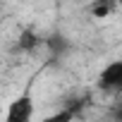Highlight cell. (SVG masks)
<instances>
[{
    "mask_svg": "<svg viewBox=\"0 0 122 122\" xmlns=\"http://www.w3.org/2000/svg\"><path fill=\"white\" fill-rule=\"evenodd\" d=\"M17 46H19V50H26V53H31V50H36L38 46H41V38H38V34L34 31V29H22V34H19V38H17Z\"/></svg>",
    "mask_w": 122,
    "mask_h": 122,
    "instance_id": "obj_3",
    "label": "cell"
},
{
    "mask_svg": "<svg viewBox=\"0 0 122 122\" xmlns=\"http://www.w3.org/2000/svg\"><path fill=\"white\" fill-rule=\"evenodd\" d=\"M48 48H50L53 55H62V53H67L70 43H67V38H65L62 34H53V36L48 38Z\"/></svg>",
    "mask_w": 122,
    "mask_h": 122,
    "instance_id": "obj_5",
    "label": "cell"
},
{
    "mask_svg": "<svg viewBox=\"0 0 122 122\" xmlns=\"http://www.w3.org/2000/svg\"><path fill=\"white\" fill-rule=\"evenodd\" d=\"M115 10V0H93V3L89 5V12L96 17V19H105L110 17Z\"/></svg>",
    "mask_w": 122,
    "mask_h": 122,
    "instance_id": "obj_4",
    "label": "cell"
},
{
    "mask_svg": "<svg viewBox=\"0 0 122 122\" xmlns=\"http://www.w3.org/2000/svg\"><path fill=\"white\" fill-rule=\"evenodd\" d=\"M98 89L110 93H122V57L105 65L98 74Z\"/></svg>",
    "mask_w": 122,
    "mask_h": 122,
    "instance_id": "obj_2",
    "label": "cell"
},
{
    "mask_svg": "<svg viewBox=\"0 0 122 122\" xmlns=\"http://www.w3.org/2000/svg\"><path fill=\"white\" fill-rule=\"evenodd\" d=\"M31 117H34V96H31V91H24L7 105L5 120L7 122H29Z\"/></svg>",
    "mask_w": 122,
    "mask_h": 122,
    "instance_id": "obj_1",
    "label": "cell"
}]
</instances>
